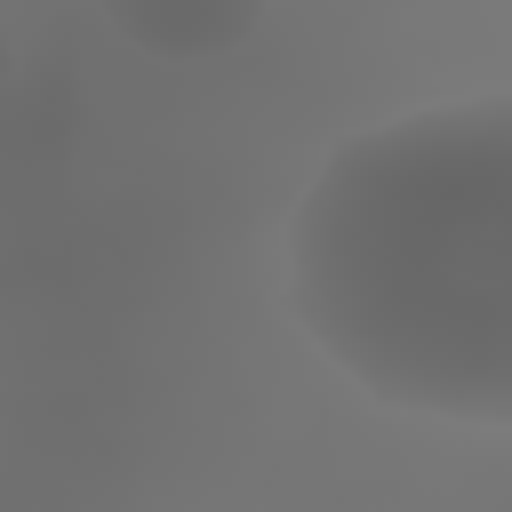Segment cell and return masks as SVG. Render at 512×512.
<instances>
[{"label":"cell","instance_id":"obj_1","mask_svg":"<svg viewBox=\"0 0 512 512\" xmlns=\"http://www.w3.org/2000/svg\"><path fill=\"white\" fill-rule=\"evenodd\" d=\"M288 296L368 400L512 432V96L344 136L296 200Z\"/></svg>","mask_w":512,"mask_h":512},{"label":"cell","instance_id":"obj_2","mask_svg":"<svg viewBox=\"0 0 512 512\" xmlns=\"http://www.w3.org/2000/svg\"><path fill=\"white\" fill-rule=\"evenodd\" d=\"M104 16H112L136 48H152V56H168V64H192V56L240 48V40L256 32L264 0H104Z\"/></svg>","mask_w":512,"mask_h":512},{"label":"cell","instance_id":"obj_3","mask_svg":"<svg viewBox=\"0 0 512 512\" xmlns=\"http://www.w3.org/2000/svg\"><path fill=\"white\" fill-rule=\"evenodd\" d=\"M0 80H8V32H0Z\"/></svg>","mask_w":512,"mask_h":512}]
</instances>
